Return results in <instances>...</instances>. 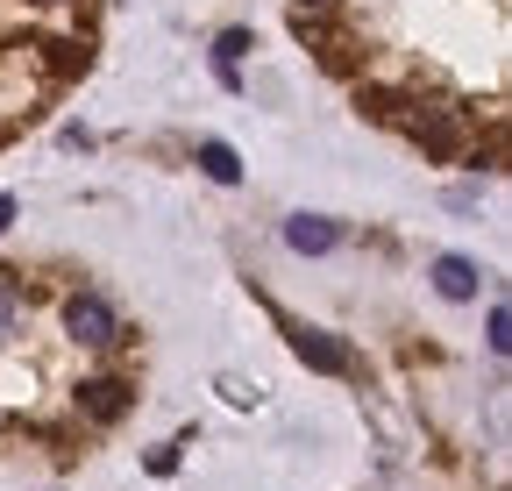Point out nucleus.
Returning <instances> with one entry per match:
<instances>
[{
  "instance_id": "39448f33",
  "label": "nucleus",
  "mask_w": 512,
  "mask_h": 491,
  "mask_svg": "<svg viewBox=\"0 0 512 491\" xmlns=\"http://www.w3.org/2000/svg\"><path fill=\"white\" fill-rule=\"evenodd\" d=\"M335 242H342V228L328 214H292L285 221V250H299V257H328Z\"/></svg>"
},
{
  "instance_id": "4468645a",
  "label": "nucleus",
  "mask_w": 512,
  "mask_h": 491,
  "mask_svg": "<svg viewBox=\"0 0 512 491\" xmlns=\"http://www.w3.org/2000/svg\"><path fill=\"white\" fill-rule=\"evenodd\" d=\"M299 8H306V15H320V8H342V0H299Z\"/></svg>"
},
{
  "instance_id": "7ed1b4c3",
  "label": "nucleus",
  "mask_w": 512,
  "mask_h": 491,
  "mask_svg": "<svg viewBox=\"0 0 512 491\" xmlns=\"http://www.w3.org/2000/svg\"><path fill=\"white\" fill-rule=\"evenodd\" d=\"M292 349H299V363H313V371H328V378H349V342H335L328 328H292Z\"/></svg>"
},
{
  "instance_id": "f8f14e48",
  "label": "nucleus",
  "mask_w": 512,
  "mask_h": 491,
  "mask_svg": "<svg viewBox=\"0 0 512 491\" xmlns=\"http://www.w3.org/2000/svg\"><path fill=\"white\" fill-rule=\"evenodd\" d=\"M8 321H15V292H0V335H8Z\"/></svg>"
},
{
  "instance_id": "6e6552de",
  "label": "nucleus",
  "mask_w": 512,
  "mask_h": 491,
  "mask_svg": "<svg viewBox=\"0 0 512 491\" xmlns=\"http://www.w3.org/2000/svg\"><path fill=\"white\" fill-rule=\"evenodd\" d=\"M242 50H249V36H242V29H228V36L214 43V72H221V86H242V79H235V65H242Z\"/></svg>"
},
{
  "instance_id": "f03ea898",
  "label": "nucleus",
  "mask_w": 512,
  "mask_h": 491,
  "mask_svg": "<svg viewBox=\"0 0 512 491\" xmlns=\"http://www.w3.org/2000/svg\"><path fill=\"white\" fill-rule=\"evenodd\" d=\"M392 121L427 157H463V114L456 107H420V114H392Z\"/></svg>"
},
{
  "instance_id": "f257e3e1",
  "label": "nucleus",
  "mask_w": 512,
  "mask_h": 491,
  "mask_svg": "<svg viewBox=\"0 0 512 491\" xmlns=\"http://www.w3.org/2000/svg\"><path fill=\"white\" fill-rule=\"evenodd\" d=\"M64 328H72V342H86V349H114L121 342V314L100 292H72V299H64Z\"/></svg>"
},
{
  "instance_id": "ddd939ff",
  "label": "nucleus",
  "mask_w": 512,
  "mask_h": 491,
  "mask_svg": "<svg viewBox=\"0 0 512 491\" xmlns=\"http://www.w3.org/2000/svg\"><path fill=\"white\" fill-rule=\"evenodd\" d=\"M0 228H15V193H0Z\"/></svg>"
},
{
  "instance_id": "20e7f679",
  "label": "nucleus",
  "mask_w": 512,
  "mask_h": 491,
  "mask_svg": "<svg viewBox=\"0 0 512 491\" xmlns=\"http://www.w3.org/2000/svg\"><path fill=\"white\" fill-rule=\"evenodd\" d=\"M128 399H136V392H128L121 378H86V385H79V413H86L93 427L121 420V413H128Z\"/></svg>"
},
{
  "instance_id": "423d86ee",
  "label": "nucleus",
  "mask_w": 512,
  "mask_h": 491,
  "mask_svg": "<svg viewBox=\"0 0 512 491\" xmlns=\"http://www.w3.org/2000/svg\"><path fill=\"white\" fill-rule=\"evenodd\" d=\"M477 285H484V278H477L470 257H434V292H441V299L463 306V299H477Z\"/></svg>"
},
{
  "instance_id": "9b49d317",
  "label": "nucleus",
  "mask_w": 512,
  "mask_h": 491,
  "mask_svg": "<svg viewBox=\"0 0 512 491\" xmlns=\"http://www.w3.org/2000/svg\"><path fill=\"white\" fill-rule=\"evenodd\" d=\"M178 470V449H150V477H171Z\"/></svg>"
},
{
  "instance_id": "0eeeda50",
  "label": "nucleus",
  "mask_w": 512,
  "mask_h": 491,
  "mask_svg": "<svg viewBox=\"0 0 512 491\" xmlns=\"http://www.w3.org/2000/svg\"><path fill=\"white\" fill-rule=\"evenodd\" d=\"M192 164H200L214 186H242V164H235V150H228V143H200V150H192Z\"/></svg>"
},
{
  "instance_id": "1a4fd4ad",
  "label": "nucleus",
  "mask_w": 512,
  "mask_h": 491,
  "mask_svg": "<svg viewBox=\"0 0 512 491\" xmlns=\"http://www.w3.org/2000/svg\"><path fill=\"white\" fill-rule=\"evenodd\" d=\"M484 342H491V356H505V349H512V314H505V306H491V321H484Z\"/></svg>"
},
{
  "instance_id": "9d476101",
  "label": "nucleus",
  "mask_w": 512,
  "mask_h": 491,
  "mask_svg": "<svg viewBox=\"0 0 512 491\" xmlns=\"http://www.w3.org/2000/svg\"><path fill=\"white\" fill-rule=\"evenodd\" d=\"M221 399H228V406H256V385H242V378H221Z\"/></svg>"
}]
</instances>
